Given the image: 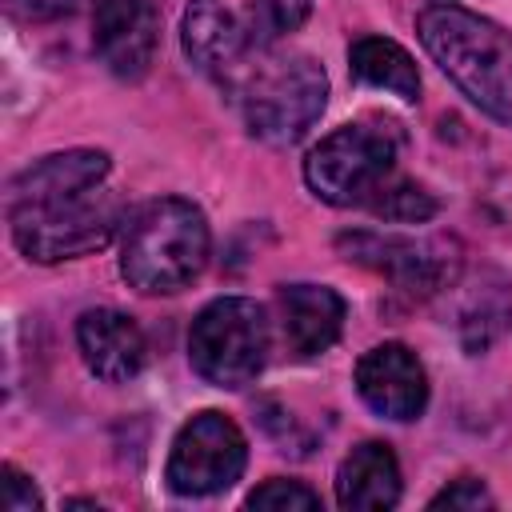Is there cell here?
<instances>
[{"label": "cell", "mask_w": 512, "mask_h": 512, "mask_svg": "<svg viewBox=\"0 0 512 512\" xmlns=\"http://www.w3.org/2000/svg\"><path fill=\"white\" fill-rule=\"evenodd\" d=\"M192 368L216 388H244L260 376L268 360V320L248 296L212 300L188 332Z\"/></svg>", "instance_id": "cell-5"}, {"label": "cell", "mask_w": 512, "mask_h": 512, "mask_svg": "<svg viewBox=\"0 0 512 512\" xmlns=\"http://www.w3.org/2000/svg\"><path fill=\"white\" fill-rule=\"evenodd\" d=\"M340 248L348 252V260L372 264V268H380L384 276H392L404 288H432L436 284V260L424 248L408 244V240L352 232V236H340Z\"/></svg>", "instance_id": "cell-14"}, {"label": "cell", "mask_w": 512, "mask_h": 512, "mask_svg": "<svg viewBox=\"0 0 512 512\" xmlns=\"http://www.w3.org/2000/svg\"><path fill=\"white\" fill-rule=\"evenodd\" d=\"M184 52L200 72L212 76H232L252 48L248 28L236 20V12L224 0H192L184 8V28H180Z\"/></svg>", "instance_id": "cell-11"}, {"label": "cell", "mask_w": 512, "mask_h": 512, "mask_svg": "<svg viewBox=\"0 0 512 512\" xmlns=\"http://www.w3.org/2000/svg\"><path fill=\"white\" fill-rule=\"evenodd\" d=\"M208 264V224L192 200L160 196L124 220L120 272L140 292H180Z\"/></svg>", "instance_id": "cell-3"}, {"label": "cell", "mask_w": 512, "mask_h": 512, "mask_svg": "<svg viewBox=\"0 0 512 512\" xmlns=\"http://www.w3.org/2000/svg\"><path fill=\"white\" fill-rule=\"evenodd\" d=\"M336 500L340 508L372 512V508H392L400 500V464L396 452L380 440H368L352 448L336 472Z\"/></svg>", "instance_id": "cell-13"}, {"label": "cell", "mask_w": 512, "mask_h": 512, "mask_svg": "<svg viewBox=\"0 0 512 512\" xmlns=\"http://www.w3.org/2000/svg\"><path fill=\"white\" fill-rule=\"evenodd\" d=\"M360 400L388 416V420H416L428 404V376L412 348L404 344H376L356 364Z\"/></svg>", "instance_id": "cell-9"}, {"label": "cell", "mask_w": 512, "mask_h": 512, "mask_svg": "<svg viewBox=\"0 0 512 512\" xmlns=\"http://www.w3.org/2000/svg\"><path fill=\"white\" fill-rule=\"evenodd\" d=\"M108 156L72 148L36 160L12 180V240L28 260L56 264L108 244L120 200L104 188Z\"/></svg>", "instance_id": "cell-1"}, {"label": "cell", "mask_w": 512, "mask_h": 512, "mask_svg": "<svg viewBox=\"0 0 512 512\" xmlns=\"http://www.w3.org/2000/svg\"><path fill=\"white\" fill-rule=\"evenodd\" d=\"M76 344L88 372H96L108 384L132 380L144 368V352H148L136 320L116 308H88L76 320Z\"/></svg>", "instance_id": "cell-10"}, {"label": "cell", "mask_w": 512, "mask_h": 512, "mask_svg": "<svg viewBox=\"0 0 512 512\" xmlns=\"http://www.w3.org/2000/svg\"><path fill=\"white\" fill-rule=\"evenodd\" d=\"M280 316L288 348L296 356H316L336 344L344 328V300L324 284H292L280 292Z\"/></svg>", "instance_id": "cell-12"}, {"label": "cell", "mask_w": 512, "mask_h": 512, "mask_svg": "<svg viewBox=\"0 0 512 512\" xmlns=\"http://www.w3.org/2000/svg\"><path fill=\"white\" fill-rule=\"evenodd\" d=\"M348 68L356 80L372 84V88H384L400 100H416L420 96V72H416V60L396 44V40H384V36H360L348 52Z\"/></svg>", "instance_id": "cell-15"}, {"label": "cell", "mask_w": 512, "mask_h": 512, "mask_svg": "<svg viewBox=\"0 0 512 512\" xmlns=\"http://www.w3.org/2000/svg\"><path fill=\"white\" fill-rule=\"evenodd\" d=\"M488 504H492V496L480 480H456L432 496V508H488Z\"/></svg>", "instance_id": "cell-20"}, {"label": "cell", "mask_w": 512, "mask_h": 512, "mask_svg": "<svg viewBox=\"0 0 512 512\" xmlns=\"http://www.w3.org/2000/svg\"><path fill=\"white\" fill-rule=\"evenodd\" d=\"M156 4L152 0H96L92 44L96 56L120 76L140 80L156 56Z\"/></svg>", "instance_id": "cell-8"}, {"label": "cell", "mask_w": 512, "mask_h": 512, "mask_svg": "<svg viewBox=\"0 0 512 512\" xmlns=\"http://www.w3.org/2000/svg\"><path fill=\"white\" fill-rule=\"evenodd\" d=\"M4 512H36L44 500H40V492H36V484L24 476V472H16L12 464H4Z\"/></svg>", "instance_id": "cell-19"}, {"label": "cell", "mask_w": 512, "mask_h": 512, "mask_svg": "<svg viewBox=\"0 0 512 512\" xmlns=\"http://www.w3.org/2000/svg\"><path fill=\"white\" fill-rule=\"evenodd\" d=\"M312 0H248V40L256 48H272L280 36L296 32L308 20Z\"/></svg>", "instance_id": "cell-16"}, {"label": "cell", "mask_w": 512, "mask_h": 512, "mask_svg": "<svg viewBox=\"0 0 512 512\" xmlns=\"http://www.w3.org/2000/svg\"><path fill=\"white\" fill-rule=\"evenodd\" d=\"M8 4L28 20H60L76 8V0H8Z\"/></svg>", "instance_id": "cell-21"}, {"label": "cell", "mask_w": 512, "mask_h": 512, "mask_svg": "<svg viewBox=\"0 0 512 512\" xmlns=\"http://www.w3.org/2000/svg\"><path fill=\"white\" fill-rule=\"evenodd\" d=\"M316 504L320 496L300 480H268L248 496V508H264V512H308Z\"/></svg>", "instance_id": "cell-18"}, {"label": "cell", "mask_w": 512, "mask_h": 512, "mask_svg": "<svg viewBox=\"0 0 512 512\" xmlns=\"http://www.w3.org/2000/svg\"><path fill=\"white\" fill-rule=\"evenodd\" d=\"M416 32L440 72L476 108L512 124V36L504 28L456 4H428Z\"/></svg>", "instance_id": "cell-2"}, {"label": "cell", "mask_w": 512, "mask_h": 512, "mask_svg": "<svg viewBox=\"0 0 512 512\" xmlns=\"http://www.w3.org/2000/svg\"><path fill=\"white\" fill-rule=\"evenodd\" d=\"M368 208H372L376 216H384V220L420 224V220H428V216L436 212V200H432V192H424V188L412 184V180H388V184L372 196Z\"/></svg>", "instance_id": "cell-17"}, {"label": "cell", "mask_w": 512, "mask_h": 512, "mask_svg": "<svg viewBox=\"0 0 512 512\" xmlns=\"http://www.w3.org/2000/svg\"><path fill=\"white\" fill-rule=\"evenodd\" d=\"M236 104L256 140L292 144L300 140L328 100V76L312 56L300 52H264L256 64H244L228 76Z\"/></svg>", "instance_id": "cell-4"}, {"label": "cell", "mask_w": 512, "mask_h": 512, "mask_svg": "<svg viewBox=\"0 0 512 512\" xmlns=\"http://www.w3.org/2000/svg\"><path fill=\"white\" fill-rule=\"evenodd\" d=\"M392 168H396V140L384 128L344 124L308 152L304 180L324 204L352 208V204H372V196L392 180Z\"/></svg>", "instance_id": "cell-6"}, {"label": "cell", "mask_w": 512, "mask_h": 512, "mask_svg": "<svg viewBox=\"0 0 512 512\" xmlns=\"http://www.w3.org/2000/svg\"><path fill=\"white\" fill-rule=\"evenodd\" d=\"M244 460V432L224 412H200L176 432L164 476L168 488L180 496H212L240 480Z\"/></svg>", "instance_id": "cell-7"}]
</instances>
